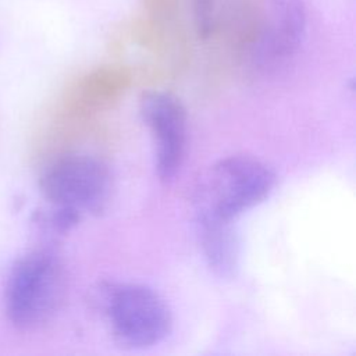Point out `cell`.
Segmentation results:
<instances>
[{
    "instance_id": "6da1fadb",
    "label": "cell",
    "mask_w": 356,
    "mask_h": 356,
    "mask_svg": "<svg viewBox=\"0 0 356 356\" xmlns=\"http://www.w3.org/2000/svg\"><path fill=\"white\" fill-rule=\"evenodd\" d=\"M275 172L261 160L232 154L213 163L192 192L193 217L235 221L274 191Z\"/></svg>"
},
{
    "instance_id": "7a4b0ae2",
    "label": "cell",
    "mask_w": 356,
    "mask_h": 356,
    "mask_svg": "<svg viewBox=\"0 0 356 356\" xmlns=\"http://www.w3.org/2000/svg\"><path fill=\"white\" fill-rule=\"evenodd\" d=\"M67 289L64 266L51 249H33L19 256L7 273L3 307L19 331L46 325L60 310Z\"/></svg>"
},
{
    "instance_id": "3957f363",
    "label": "cell",
    "mask_w": 356,
    "mask_h": 356,
    "mask_svg": "<svg viewBox=\"0 0 356 356\" xmlns=\"http://www.w3.org/2000/svg\"><path fill=\"white\" fill-rule=\"evenodd\" d=\"M243 6V60L252 72L271 75L289 63L305 39V4L302 0H250Z\"/></svg>"
},
{
    "instance_id": "277c9868",
    "label": "cell",
    "mask_w": 356,
    "mask_h": 356,
    "mask_svg": "<svg viewBox=\"0 0 356 356\" xmlns=\"http://www.w3.org/2000/svg\"><path fill=\"white\" fill-rule=\"evenodd\" d=\"M113 339L127 349L161 343L172 330V314L164 298L138 282H103L95 296Z\"/></svg>"
},
{
    "instance_id": "5b68a950",
    "label": "cell",
    "mask_w": 356,
    "mask_h": 356,
    "mask_svg": "<svg viewBox=\"0 0 356 356\" xmlns=\"http://www.w3.org/2000/svg\"><path fill=\"white\" fill-rule=\"evenodd\" d=\"M39 189L53 207L71 210L81 217L97 216L110 203L113 177L108 167L95 156L65 154L42 171Z\"/></svg>"
},
{
    "instance_id": "8992f818",
    "label": "cell",
    "mask_w": 356,
    "mask_h": 356,
    "mask_svg": "<svg viewBox=\"0 0 356 356\" xmlns=\"http://www.w3.org/2000/svg\"><path fill=\"white\" fill-rule=\"evenodd\" d=\"M139 113L154 142V167L160 181L170 182L179 172L186 150L188 120L178 97L163 90L143 93Z\"/></svg>"
},
{
    "instance_id": "52a82bcc",
    "label": "cell",
    "mask_w": 356,
    "mask_h": 356,
    "mask_svg": "<svg viewBox=\"0 0 356 356\" xmlns=\"http://www.w3.org/2000/svg\"><path fill=\"white\" fill-rule=\"evenodd\" d=\"M193 227L210 271L222 280L234 278L241 260V242L234 221L193 217Z\"/></svg>"
}]
</instances>
